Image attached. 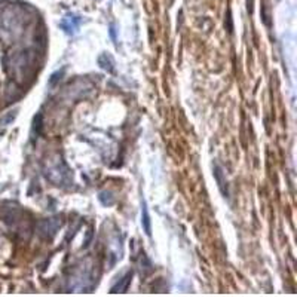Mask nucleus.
<instances>
[{"mask_svg": "<svg viewBox=\"0 0 297 297\" xmlns=\"http://www.w3.org/2000/svg\"><path fill=\"white\" fill-rule=\"evenodd\" d=\"M40 120H42V116L40 114H38L36 118H34V125H33V131L36 132V134H39L40 132Z\"/></svg>", "mask_w": 297, "mask_h": 297, "instance_id": "423d86ee", "label": "nucleus"}, {"mask_svg": "<svg viewBox=\"0 0 297 297\" xmlns=\"http://www.w3.org/2000/svg\"><path fill=\"white\" fill-rule=\"evenodd\" d=\"M214 177H216V180H217V183H218L220 192H222L224 196H228L226 182H224V178H223V172H222V170H220V166H218V165H214Z\"/></svg>", "mask_w": 297, "mask_h": 297, "instance_id": "20e7f679", "label": "nucleus"}, {"mask_svg": "<svg viewBox=\"0 0 297 297\" xmlns=\"http://www.w3.org/2000/svg\"><path fill=\"white\" fill-rule=\"evenodd\" d=\"M14 118H15V114H9V116H6L4 119H2V120H0V125H8Z\"/></svg>", "mask_w": 297, "mask_h": 297, "instance_id": "0eeeda50", "label": "nucleus"}, {"mask_svg": "<svg viewBox=\"0 0 297 297\" xmlns=\"http://www.w3.org/2000/svg\"><path fill=\"white\" fill-rule=\"evenodd\" d=\"M98 64L100 67L108 73H113L114 72V62H113V58L107 54H101L98 56Z\"/></svg>", "mask_w": 297, "mask_h": 297, "instance_id": "7ed1b4c3", "label": "nucleus"}, {"mask_svg": "<svg viewBox=\"0 0 297 297\" xmlns=\"http://www.w3.org/2000/svg\"><path fill=\"white\" fill-rule=\"evenodd\" d=\"M234 27H232V16H230V12H228V32L232 33Z\"/></svg>", "mask_w": 297, "mask_h": 297, "instance_id": "6e6552de", "label": "nucleus"}, {"mask_svg": "<svg viewBox=\"0 0 297 297\" xmlns=\"http://www.w3.org/2000/svg\"><path fill=\"white\" fill-rule=\"evenodd\" d=\"M46 177L50 178L52 183H55L56 186L64 184V183H67V182L70 180L68 171H67V168L62 165V162H56L55 165H50V168H48Z\"/></svg>", "mask_w": 297, "mask_h": 297, "instance_id": "f257e3e1", "label": "nucleus"}, {"mask_svg": "<svg viewBox=\"0 0 297 297\" xmlns=\"http://www.w3.org/2000/svg\"><path fill=\"white\" fill-rule=\"evenodd\" d=\"M142 224H143V229L146 232V235L150 236L152 235V226H150V217H148V205L146 202L143 204V210H142Z\"/></svg>", "mask_w": 297, "mask_h": 297, "instance_id": "39448f33", "label": "nucleus"}, {"mask_svg": "<svg viewBox=\"0 0 297 297\" xmlns=\"http://www.w3.org/2000/svg\"><path fill=\"white\" fill-rule=\"evenodd\" d=\"M131 278H132V272H128L122 280H119L116 286L112 287V293H125L128 290V286L131 284Z\"/></svg>", "mask_w": 297, "mask_h": 297, "instance_id": "f03ea898", "label": "nucleus"}]
</instances>
